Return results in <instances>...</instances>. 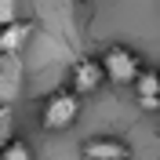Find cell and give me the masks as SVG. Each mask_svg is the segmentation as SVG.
<instances>
[{"label": "cell", "mask_w": 160, "mask_h": 160, "mask_svg": "<svg viewBox=\"0 0 160 160\" xmlns=\"http://www.w3.org/2000/svg\"><path fill=\"white\" fill-rule=\"evenodd\" d=\"M102 62V73H106V84H113V88H128V84H135L138 80V73L146 69L138 62V55L131 48H124V44H109V48L98 55Z\"/></svg>", "instance_id": "6da1fadb"}, {"label": "cell", "mask_w": 160, "mask_h": 160, "mask_svg": "<svg viewBox=\"0 0 160 160\" xmlns=\"http://www.w3.org/2000/svg\"><path fill=\"white\" fill-rule=\"evenodd\" d=\"M80 117V98L69 88L51 91L48 98L40 102V128L44 131H69Z\"/></svg>", "instance_id": "7a4b0ae2"}, {"label": "cell", "mask_w": 160, "mask_h": 160, "mask_svg": "<svg viewBox=\"0 0 160 160\" xmlns=\"http://www.w3.org/2000/svg\"><path fill=\"white\" fill-rule=\"evenodd\" d=\"M102 84H106V73H102V62L98 58H77L69 66V91L77 95V98L95 95Z\"/></svg>", "instance_id": "3957f363"}, {"label": "cell", "mask_w": 160, "mask_h": 160, "mask_svg": "<svg viewBox=\"0 0 160 160\" xmlns=\"http://www.w3.org/2000/svg\"><path fill=\"white\" fill-rule=\"evenodd\" d=\"M80 157L84 160H128L131 157V146H124L120 138L113 135H95L80 146Z\"/></svg>", "instance_id": "277c9868"}, {"label": "cell", "mask_w": 160, "mask_h": 160, "mask_svg": "<svg viewBox=\"0 0 160 160\" xmlns=\"http://www.w3.org/2000/svg\"><path fill=\"white\" fill-rule=\"evenodd\" d=\"M29 37H33V22L8 18L4 26H0V55H18V51H26Z\"/></svg>", "instance_id": "5b68a950"}, {"label": "cell", "mask_w": 160, "mask_h": 160, "mask_svg": "<svg viewBox=\"0 0 160 160\" xmlns=\"http://www.w3.org/2000/svg\"><path fill=\"white\" fill-rule=\"evenodd\" d=\"M131 91L146 113H160V69H142L138 80L131 84Z\"/></svg>", "instance_id": "8992f818"}, {"label": "cell", "mask_w": 160, "mask_h": 160, "mask_svg": "<svg viewBox=\"0 0 160 160\" xmlns=\"http://www.w3.org/2000/svg\"><path fill=\"white\" fill-rule=\"evenodd\" d=\"M0 160H37V153H33V146L26 138H15L8 142V146H0Z\"/></svg>", "instance_id": "52a82bcc"}, {"label": "cell", "mask_w": 160, "mask_h": 160, "mask_svg": "<svg viewBox=\"0 0 160 160\" xmlns=\"http://www.w3.org/2000/svg\"><path fill=\"white\" fill-rule=\"evenodd\" d=\"M11 138H15V109L0 102V146H8Z\"/></svg>", "instance_id": "ba28073f"}]
</instances>
